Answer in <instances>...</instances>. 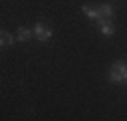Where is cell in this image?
<instances>
[{
	"label": "cell",
	"mask_w": 127,
	"mask_h": 121,
	"mask_svg": "<svg viewBox=\"0 0 127 121\" xmlns=\"http://www.w3.org/2000/svg\"><path fill=\"white\" fill-rule=\"evenodd\" d=\"M32 32H34V38L38 42H46V40H51V36H53V28L42 24V22H36L32 26Z\"/></svg>",
	"instance_id": "cell-1"
},
{
	"label": "cell",
	"mask_w": 127,
	"mask_h": 121,
	"mask_svg": "<svg viewBox=\"0 0 127 121\" xmlns=\"http://www.w3.org/2000/svg\"><path fill=\"white\" fill-rule=\"evenodd\" d=\"M81 10H83V14H85L87 18H91V20H95V22H99L101 18H105L103 14L99 12V8H97V6H89V4H83V6H81Z\"/></svg>",
	"instance_id": "cell-2"
},
{
	"label": "cell",
	"mask_w": 127,
	"mask_h": 121,
	"mask_svg": "<svg viewBox=\"0 0 127 121\" xmlns=\"http://www.w3.org/2000/svg\"><path fill=\"white\" fill-rule=\"evenodd\" d=\"M32 36H34L32 28H28V26H18V28H16V38H18V42H28Z\"/></svg>",
	"instance_id": "cell-3"
},
{
	"label": "cell",
	"mask_w": 127,
	"mask_h": 121,
	"mask_svg": "<svg viewBox=\"0 0 127 121\" xmlns=\"http://www.w3.org/2000/svg\"><path fill=\"white\" fill-rule=\"evenodd\" d=\"M14 42H18V38H16V36H12L8 30H2V32H0V47H2V49L12 47Z\"/></svg>",
	"instance_id": "cell-4"
},
{
	"label": "cell",
	"mask_w": 127,
	"mask_h": 121,
	"mask_svg": "<svg viewBox=\"0 0 127 121\" xmlns=\"http://www.w3.org/2000/svg\"><path fill=\"white\" fill-rule=\"evenodd\" d=\"M107 79L111 81V83H115V85H125V77L121 73H117L115 69H109V73H107Z\"/></svg>",
	"instance_id": "cell-5"
},
{
	"label": "cell",
	"mask_w": 127,
	"mask_h": 121,
	"mask_svg": "<svg viewBox=\"0 0 127 121\" xmlns=\"http://www.w3.org/2000/svg\"><path fill=\"white\" fill-rule=\"evenodd\" d=\"M97 8H99V12L103 14L105 18H109V20L113 18V14H115V8H113V4H109V2H103V4H99Z\"/></svg>",
	"instance_id": "cell-6"
},
{
	"label": "cell",
	"mask_w": 127,
	"mask_h": 121,
	"mask_svg": "<svg viewBox=\"0 0 127 121\" xmlns=\"http://www.w3.org/2000/svg\"><path fill=\"white\" fill-rule=\"evenodd\" d=\"M99 32H101L103 36H113V34H115V26H113V22H111V20L103 22V24L99 26Z\"/></svg>",
	"instance_id": "cell-7"
},
{
	"label": "cell",
	"mask_w": 127,
	"mask_h": 121,
	"mask_svg": "<svg viewBox=\"0 0 127 121\" xmlns=\"http://www.w3.org/2000/svg\"><path fill=\"white\" fill-rule=\"evenodd\" d=\"M111 69H115L117 73H121L123 77H125V73H127V63H123V60H113V65H111Z\"/></svg>",
	"instance_id": "cell-8"
},
{
	"label": "cell",
	"mask_w": 127,
	"mask_h": 121,
	"mask_svg": "<svg viewBox=\"0 0 127 121\" xmlns=\"http://www.w3.org/2000/svg\"><path fill=\"white\" fill-rule=\"evenodd\" d=\"M125 85H127V73H125Z\"/></svg>",
	"instance_id": "cell-9"
}]
</instances>
